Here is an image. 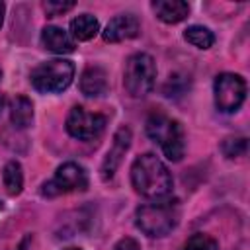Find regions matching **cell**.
Returning <instances> with one entry per match:
<instances>
[{"mask_svg":"<svg viewBox=\"0 0 250 250\" xmlns=\"http://www.w3.org/2000/svg\"><path fill=\"white\" fill-rule=\"evenodd\" d=\"M182 250H219V244L209 234L197 232V234H193V236H189L186 240V244L182 246Z\"/></svg>","mask_w":250,"mask_h":250,"instance_id":"obj_19","label":"cell"},{"mask_svg":"<svg viewBox=\"0 0 250 250\" xmlns=\"http://www.w3.org/2000/svg\"><path fill=\"white\" fill-rule=\"evenodd\" d=\"M4 12H6V6L0 2V25H2V21H4Z\"/></svg>","mask_w":250,"mask_h":250,"instance_id":"obj_22","label":"cell"},{"mask_svg":"<svg viewBox=\"0 0 250 250\" xmlns=\"http://www.w3.org/2000/svg\"><path fill=\"white\" fill-rule=\"evenodd\" d=\"M139 31H141L139 20L133 14H121V16H115L113 20H109L105 29L102 31V37L107 43H119V41L137 37Z\"/></svg>","mask_w":250,"mask_h":250,"instance_id":"obj_10","label":"cell"},{"mask_svg":"<svg viewBox=\"0 0 250 250\" xmlns=\"http://www.w3.org/2000/svg\"><path fill=\"white\" fill-rule=\"evenodd\" d=\"M88 188V172L76 162H64L57 168L55 176L41 186L45 197H55L70 191H84Z\"/></svg>","mask_w":250,"mask_h":250,"instance_id":"obj_6","label":"cell"},{"mask_svg":"<svg viewBox=\"0 0 250 250\" xmlns=\"http://www.w3.org/2000/svg\"><path fill=\"white\" fill-rule=\"evenodd\" d=\"M74 64L66 59H51L41 62L31 72V86L41 94H59L70 86Z\"/></svg>","mask_w":250,"mask_h":250,"instance_id":"obj_4","label":"cell"},{"mask_svg":"<svg viewBox=\"0 0 250 250\" xmlns=\"http://www.w3.org/2000/svg\"><path fill=\"white\" fill-rule=\"evenodd\" d=\"M64 250H82V248H64Z\"/></svg>","mask_w":250,"mask_h":250,"instance_id":"obj_24","label":"cell"},{"mask_svg":"<svg viewBox=\"0 0 250 250\" xmlns=\"http://www.w3.org/2000/svg\"><path fill=\"white\" fill-rule=\"evenodd\" d=\"M41 43L45 49H49L51 53H57V55H66L76 49L72 35L57 25H47L41 31Z\"/></svg>","mask_w":250,"mask_h":250,"instance_id":"obj_11","label":"cell"},{"mask_svg":"<svg viewBox=\"0 0 250 250\" xmlns=\"http://www.w3.org/2000/svg\"><path fill=\"white\" fill-rule=\"evenodd\" d=\"M2 182H4V188L10 195H18L23 188V172H21V166L20 162L16 160H10L4 170H2Z\"/></svg>","mask_w":250,"mask_h":250,"instance_id":"obj_16","label":"cell"},{"mask_svg":"<svg viewBox=\"0 0 250 250\" xmlns=\"http://www.w3.org/2000/svg\"><path fill=\"white\" fill-rule=\"evenodd\" d=\"M246 148H248V141L244 137H229L221 145V150L227 158H238L246 152Z\"/></svg>","mask_w":250,"mask_h":250,"instance_id":"obj_18","label":"cell"},{"mask_svg":"<svg viewBox=\"0 0 250 250\" xmlns=\"http://www.w3.org/2000/svg\"><path fill=\"white\" fill-rule=\"evenodd\" d=\"M156 82V62L146 53H135L127 59L125 74H123V86L129 96L133 98H145Z\"/></svg>","mask_w":250,"mask_h":250,"instance_id":"obj_5","label":"cell"},{"mask_svg":"<svg viewBox=\"0 0 250 250\" xmlns=\"http://www.w3.org/2000/svg\"><path fill=\"white\" fill-rule=\"evenodd\" d=\"M105 115L90 113L80 105H74L66 115V131L78 141H94L105 129Z\"/></svg>","mask_w":250,"mask_h":250,"instance_id":"obj_8","label":"cell"},{"mask_svg":"<svg viewBox=\"0 0 250 250\" xmlns=\"http://www.w3.org/2000/svg\"><path fill=\"white\" fill-rule=\"evenodd\" d=\"M74 8V2H57V0H47L43 2V10L47 12L49 18H55V16H61L68 10Z\"/></svg>","mask_w":250,"mask_h":250,"instance_id":"obj_20","label":"cell"},{"mask_svg":"<svg viewBox=\"0 0 250 250\" xmlns=\"http://www.w3.org/2000/svg\"><path fill=\"white\" fill-rule=\"evenodd\" d=\"M131 184L137 193L154 201L166 199L174 188L170 170L152 152H145L135 158L131 166Z\"/></svg>","mask_w":250,"mask_h":250,"instance_id":"obj_1","label":"cell"},{"mask_svg":"<svg viewBox=\"0 0 250 250\" xmlns=\"http://www.w3.org/2000/svg\"><path fill=\"white\" fill-rule=\"evenodd\" d=\"M70 31H72V39L90 41L100 31V21L92 14H80L70 21Z\"/></svg>","mask_w":250,"mask_h":250,"instance_id":"obj_15","label":"cell"},{"mask_svg":"<svg viewBox=\"0 0 250 250\" xmlns=\"http://www.w3.org/2000/svg\"><path fill=\"white\" fill-rule=\"evenodd\" d=\"M129 145H131V129L129 127H119L115 131L113 143H111V146H109V150H107V154L102 162V180L107 182V180L113 178V174L119 168Z\"/></svg>","mask_w":250,"mask_h":250,"instance_id":"obj_9","label":"cell"},{"mask_svg":"<svg viewBox=\"0 0 250 250\" xmlns=\"http://www.w3.org/2000/svg\"><path fill=\"white\" fill-rule=\"evenodd\" d=\"M152 10L156 18L164 23H180L189 14L188 2H182V0H154Z\"/></svg>","mask_w":250,"mask_h":250,"instance_id":"obj_13","label":"cell"},{"mask_svg":"<svg viewBox=\"0 0 250 250\" xmlns=\"http://www.w3.org/2000/svg\"><path fill=\"white\" fill-rule=\"evenodd\" d=\"M184 39L188 43H191L193 47H197V49H209L215 43L213 31L207 29V27H203V25H189L184 31Z\"/></svg>","mask_w":250,"mask_h":250,"instance_id":"obj_17","label":"cell"},{"mask_svg":"<svg viewBox=\"0 0 250 250\" xmlns=\"http://www.w3.org/2000/svg\"><path fill=\"white\" fill-rule=\"evenodd\" d=\"M2 207H4V205H2V201H0V209H2Z\"/></svg>","mask_w":250,"mask_h":250,"instance_id":"obj_26","label":"cell"},{"mask_svg":"<svg viewBox=\"0 0 250 250\" xmlns=\"http://www.w3.org/2000/svg\"><path fill=\"white\" fill-rule=\"evenodd\" d=\"M10 121L18 129H27L33 121V104L25 96H18L10 102Z\"/></svg>","mask_w":250,"mask_h":250,"instance_id":"obj_14","label":"cell"},{"mask_svg":"<svg viewBox=\"0 0 250 250\" xmlns=\"http://www.w3.org/2000/svg\"><path fill=\"white\" fill-rule=\"evenodd\" d=\"M2 109H4V96L0 94V113H2Z\"/></svg>","mask_w":250,"mask_h":250,"instance_id":"obj_23","label":"cell"},{"mask_svg":"<svg viewBox=\"0 0 250 250\" xmlns=\"http://www.w3.org/2000/svg\"><path fill=\"white\" fill-rule=\"evenodd\" d=\"M113 250H141V244H139L135 238L125 236V238H121V240L113 246Z\"/></svg>","mask_w":250,"mask_h":250,"instance_id":"obj_21","label":"cell"},{"mask_svg":"<svg viewBox=\"0 0 250 250\" xmlns=\"http://www.w3.org/2000/svg\"><path fill=\"white\" fill-rule=\"evenodd\" d=\"M0 80H2V68H0Z\"/></svg>","mask_w":250,"mask_h":250,"instance_id":"obj_25","label":"cell"},{"mask_svg":"<svg viewBox=\"0 0 250 250\" xmlns=\"http://www.w3.org/2000/svg\"><path fill=\"white\" fill-rule=\"evenodd\" d=\"M80 90L88 98H100L107 92V74L102 66H88L80 76Z\"/></svg>","mask_w":250,"mask_h":250,"instance_id":"obj_12","label":"cell"},{"mask_svg":"<svg viewBox=\"0 0 250 250\" xmlns=\"http://www.w3.org/2000/svg\"><path fill=\"white\" fill-rule=\"evenodd\" d=\"M180 207L176 201H154L148 205H141L135 213L137 227L146 236H166L178 225Z\"/></svg>","mask_w":250,"mask_h":250,"instance_id":"obj_3","label":"cell"},{"mask_svg":"<svg viewBox=\"0 0 250 250\" xmlns=\"http://www.w3.org/2000/svg\"><path fill=\"white\" fill-rule=\"evenodd\" d=\"M213 92H215L217 109L223 113H234L246 98V82L238 74L223 72L215 78Z\"/></svg>","mask_w":250,"mask_h":250,"instance_id":"obj_7","label":"cell"},{"mask_svg":"<svg viewBox=\"0 0 250 250\" xmlns=\"http://www.w3.org/2000/svg\"><path fill=\"white\" fill-rule=\"evenodd\" d=\"M146 135L162 148L164 156L172 162L182 160L186 150V137L184 127L180 121L164 115V113H152L146 119Z\"/></svg>","mask_w":250,"mask_h":250,"instance_id":"obj_2","label":"cell"}]
</instances>
